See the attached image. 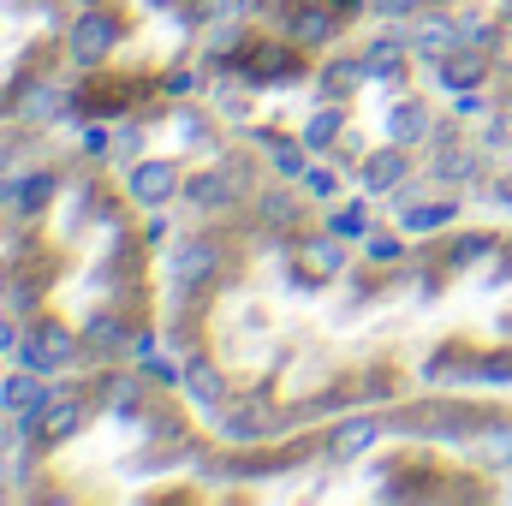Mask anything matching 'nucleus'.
Returning a JSON list of instances; mask_svg holds the SVG:
<instances>
[{"label": "nucleus", "instance_id": "f257e3e1", "mask_svg": "<svg viewBox=\"0 0 512 506\" xmlns=\"http://www.w3.org/2000/svg\"><path fill=\"white\" fill-rule=\"evenodd\" d=\"M114 36H120V30H114V18H108V12H84V18L72 24V54H78L84 66H96V60L114 48Z\"/></svg>", "mask_w": 512, "mask_h": 506}, {"label": "nucleus", "instance_id": "f03ea898", "mask_svg": "<svg viewBox=\"0 0 512 506\" xmlns=\"http://www.w3.org/2000/svg\"><path fill=\"white\" fill-rule=\"evenodd\" d=\"M66 358H72V334H66V328H36V340L24 346V364H30V370H42V376H48V370H60Z\"/></svg>", "mask_w": 512, "mask_h": 506}, {"label": "nucleus", "instance_id": "7ed1b4c3", "mask_svg": "<svg viewBox=\"0 0 512 506\" xmlns=\"http://www.w3.org/2000/svg\"><path fill=\"white\" fill-rule=\"evenodd\" d=\"M459 36H465V24H453V18H423V24L411 30V48L441 60V54H453V48H459Z\"/></svg>", "mask_w": 512, "mask_h": 506}, {"label": "nucleus", "instance_id": "20e7f679", "mask_svg": "<svg viewBox=\"0 0 512 506\" xmlns=\"http://www.w3.org/2000/svg\"><path fill=\"white\" fill-rule=\"evenodd\" d=\"M131 197H137V203H167V197H173V167H167V161H143V167L131 173Z\"/></svg>", "mask_w": 512, "mask_h": 506}, {"label": "nucleus", "instance_id": "39448f33", "mask_svg": "<svg viewBox=\"0 0 512 506\" xmlns=\"http://www.w3.org/2000/svg\"><path fill=\"white\" fill-rule=\"evenodd\" d=\"M209 268H215V245H209V239H191V245H179V251H173V280H179V286L203 280Z\"/></svg>", "mask_w": 512, "mask_h": 506}, {"label": "nucleus", "instance_id": "423d86ee", "mask_svg": "<svg viewBox=\"0 0 512 506\" xmlns=\"http://www.w3.org/2000/svg\"><path fill=\"white\" fill-rule=\"evenodd\" d=\"M36 405H42V381L36 376H12L0 387V411H6V417H30Z\"/></svg>", "mask_w": 512, "mask_h": 506}, {"label": "nucleus", "instance_id": "0eeeda50", "mask_svg": "<svg viewBox=\"0 0 512 506\" xmlns=\"http://www.w3.org/2000/svg\"><path fill=\"white\" fill-rule=\"evenodd\" d=\"M483 66H489L483 54H447V60H441V84H447V90H471V84L483 78Z\"/></svg>", "mask_w": 512, "mask_h": 506}, {"label": "nucleus", "instance_id": "6e6552de", "mask_svg": "<svg viewBox=\"0 0 512 506\" xmlns=\"http://www.w3.org/2000/svg\"><path fill=\"white\" fill-rule=\"evenodd\" d=\"M340 262H346L340 239H310V245H304V268H310V274H340Z\"/></svg>", "mask_w": 512, "mask_h": 506}, {"label": "nucleus", "instance_id": "1a4fd4ad", "mask_svg": "<svg viewBox=\"0 0 512 506\" xmlns=\"http://www.w3.org/2000/svg\"><path fill=\"white\" fill-rule=\"evenodd\" d=\"M399 173H405L399 149H382V155H370V167H364V185H370V191H387V185H393Z\"/></svg>", "mask_w": 512, "mask_h": 506}, {"label": "nucleus", "instance_id": "9d476101", "mask_svg": "<svg viewBox=\"0 0 512 506\" xmlns=\"http://www.w3.org/2000/svg\"><path fill=\"white\" fill-rule=\"evenodd\" d=\"M376 441V423H346L340 435H334V459H352V453H364Z\"/></svg>", "mask_w": 512, "mask_h": 506}, {"label": "nucleus", "instance_id": "9b49d317", "mask_svg": "<svg viewBox=\"0 0 512 506\" xmlns=\"http://www.w3.org/2000/svg\"><path fill=\"white\" fill-rule=\"evenodd\" d=\"M48 197H54V179H48V173H36V179H24V185L12 191V203H18L24 215H30V209H42Z\"/></svg>", "mask_w": 512, "mask_h": 506}, {"label": "nucleus", "instance_id": "f8f14e48", "mask_svg": "<svg viewBox=\"0 0 512 506\" xmlns=\"http://www.w3.org/2000/svg\"><path fill=\"white\" fill-rule=\"evenodd\" d=\"M292 36H298V42H328V36H334V18H328V12H298Z\"/></svg>", "mask_w": 512, "mask_h": 506}, {"label": "nucleus", "instance_id": "ddd939ff", "mask_svg": "<svg viewBox=\"0 0 512 506\" xmlns=\"http://www.w3.org/2000/svg\"><path fill=\"white\" fill-rule=\"evenodd\" d=\"M423 131H429V114H423V108H417V102H411V108H399V114H393V137H399V143H417V137H423Z\"/></svg>", "mask_w": 512, "mask_h": 506}, {"label": "nucleus", "instance_id": "4468645a", "mask_svg": "<svg viewBox=\"0 0 512 506\" xmlns=\"http://www.w3.org/2000/svg\"><path fill=\"white\" fill-rule=\"evenodd\" d=\"M393 66H399V42H370V54H364V72L387 78Z\"/></svg>", "mask_w": 512, "mask_h": 506}, {"label": "nucleus", "instance_id": "2eb2a0df", "mask_svg": "<svg viewBox=\"0 0 512 506\" xmlns=\"http://www.w3.org/2000/svg\"><path fill=\"white\" fill-rule=\"evenodd\" d=\"M262 143L274 149V167H280V173H292V179H304V155H298L292 143H280V137H262Z\"/></svg>", "mask_w": 512, "mask_h": 506}, {"label": "nucleus", "instance_id": "dca6fc26", "mask_svg": "<svg viewBox=\"0 0 512 506\" xmlns=\"http://www.w3.org/2000/svg\"><path fill=\"white\" fill-rule=\"evenodd\" d=\"M72 429H78V405H60V411H48V423H42V435H48V441L72 435Z\"/></svg>", "mask_w": 512, "mask_h": 506}, {"label": "nucleus", "instance_id": "f3484780", "mask_svg": "<svg viewBox=\"0 0 512 506\" xmlns=\"http://www.w3.org/2000/svg\"><path fill=\"white\" fill-rule=\"evenodd\" d=\"M358 72H364V66H346V60H334V66H328V78H322V90H328V96H340L346 84H358Z\"/></svg>", "mask_w": 512, "mask_h": 506}, {"label": "nucleus", "instance_id": "a211bd4d", "mask_svg": "<svg viewBox=\"0 0 512 506\" xmlns=\"http://www.w3.org/2000/svg\"><path fill=\"white\" fill-rule=\"evenodd\" d=\"M48 114H60V96H54V90H30L24 120H48Z\"/></svg>", "mask_w": 512, "mask_h": 506}, {"label": "nucleus", "instance_id": "6ab92c4d", "mask_svg": "<svg viewBox=\"0 0 512 506\" xmlns=\"http://www.w3.org/2000/svg\"><path fill=\"white\" fill-rule=\"evenodd\" d=\"M334 131H340V114H334V108H328V114H316V120H310V126H304V143H316V149H322V143H328V137H334Z\"/></svg>", "mask_w": 512, "mask_h": 506}, {"label": "nucleus", "instance_id": "aec40b11", "mask_svg": "<svg viewBox=\"0 0 512 506\" xmlns=\"http://www.w3.org/2000/svg\"><path fill=\"white\" fill-rule=\"evenodd\" d=\"M191 393H197V399H221V376H215L209 364H197V370H191Z\"/></svg>", "mask_w": 512, "mask_h": 506}, {"label": "nucleus", "instance_id": "412c9836", "mask_svg": "<svg viewBox=\"0 0 512 506\" xmlns=\"http://www.w3.org/2000/svg\"><path fill=\"white\" fill-rule=\"evenodd\" d=\"M304 191L310 197H334V173L328 167H304Z\"/></svg>", "mask_w": 512, "mask_h": 506}, {"label": "nucleus", "instance_id": "4be33fe9", "mask_svg": "<svg viewBox=\"0 0 512 506\" xmlns=\"http://www.w3.org/2000/svg\"><path fill=\"white\" fill-rule=\"evenodd\" d=\"M191 197H197V203H227V185H221V179H209V173H203V179H197V185H191Z\"/></svg>", "mask_w": 512, "mask_h": 506}, {"label": "nucleus", "instance_id": "5701e85b", "mask_svg": "<svg viewBox=\"0 0 512 506\" xmlns=\"http://www.w3.org/2000/svg\"><path fill=\"white\" fill-rule=\"evenodd\" d=\"M447 215H453V209H411V215H405V227H411V233H423V227H441Z\"/></svg>", "mask_w": 512, "mask_h": 506}, {"label": "nucleus", "instance_id": "b1692460", "mask_svg": "<svg viewBox=\"0 0 512 506\" xmlns=\"http://www.w3.org/2000/svg\"><path fill=\"white\" fill-rule=\"evenodd\" d=\"M364 227H370V221H364V209H346V215H334V233H340V239H358Z\"/></svg>", "mask_w": 512, "mask_h": 506}, {"label": "nucleus", "instance_id": "393cba45", "mask_svg": "<svg viewBox=\"0 0 512 506\" xmlns=\"http://www.w3.org/2000/svg\"><path fill=\"white\" fill-rule=\"evenodd\" d=\"M90 346H96V352L120 346V322H96V328H90Z\"/></svg>", "mask_w": 512, "mask_h": 506}, {"label": "nucleus", "instance_id": "a878e982", "mask_svg": "<svg viewBox=\"0 0 512 506\" xmlns=\"http://www.w3.org/2000/svg\"><path fill=\"white\" fill-rule=\"evenodd\" d=\"M262 215H268V221H292V197H268Z\"/></svg>", "mask_w": 512, "mask_h": 506}, {"label": "nucleus", "instance_id": "bb28decb", "mask_svg": "<svg viewBox=\"0 0 512 506\" xmlns=\"http://www.w3.org/2000/svg\"><path fill=\"white\" fill-rule=\"evenodd\" d=\"M483 251H489V239L477 233V239H465V245H459V251H453V256H459V262H477V256H483Z\"/></svg>", "mask_w": 512, "mask_h": 506}, {"label": "nucleus", "instance_id": "cd10ccee", "mask_svg": "<svg viewBox=\"0 0 512 506\" xmlns=\"http://www.w3.org/2000/svg\"><path fill=\"white\" fill-rule=\"evenodd\" d=\"M376 12H387V18H405V12H417V0H376Z\"/></svg>", "mask_w": 512, "mask_h": 506}, {"label": "nucleus", "instance_id": "c85d7f7f", "mask_svg": "<svg viewBox=\"0 0 512 506\" xmlns=\"http://www.w3.org/2000/svg\"><path fill=\"white\" fill-rule=\"evenodd\" d=\"M370 256H376V262H393V256H399V239H370Z\"/></svg>", "mask_w": 512, "mask_h": 506}, {"label": "nucleus", "instance_id": "c756f323", "mask_svg": "<svg viewBox=\"0 0 512 506\" xmlns=\"http://www.w3.org/2000/svg\"><path fill=\"white\" fill-rule=\"evenodd\" d=\"M489 453H495V459H512V429H501V435L489 441Z\"/></svg>", "mask_w": 512, "mask_h": 506}, {"label": "nucleus", "instance_id": "7c9ffc66", "mask_svg": "<svg viewBox=\"0 0 512 506\" xmlns=\"http://www.w3.org/2000/svg\"><path fill=\"white\" fill-rule=\"evenodd\" d=\"M12 340H18V334H12V322H6V316H0V352H6V346H12Z\"/></svg>", "mask_w": 512, "mask_h": 506}, {"label": "nucleus", "instance_id": "2f4dec72", "mask_svg": "<svg viewBox=\"0 0 512 506\" xmlns=\"http://www.w3.org/2000/svg\"><path fill=\"white\" fill-rule=\"evenodd\" d=\"M334 6H340V12H358V0H334Z\"/></svg>", "mask_w": 512, "mask_h": 506}, {"label": "nucleus", "instance_id": "473e14b6", "mask_svg": "<svg viewBox=\"0 0 512 506\" xmlns=\"http://www.w3.org/2000/svg\"><path fill=\"white\" fill-rule=\"evenodd\" d=\"M0 286H6V274H0Z\"/></svg>", "mask_w": 512, "mask_h": 506}]
</instances>
